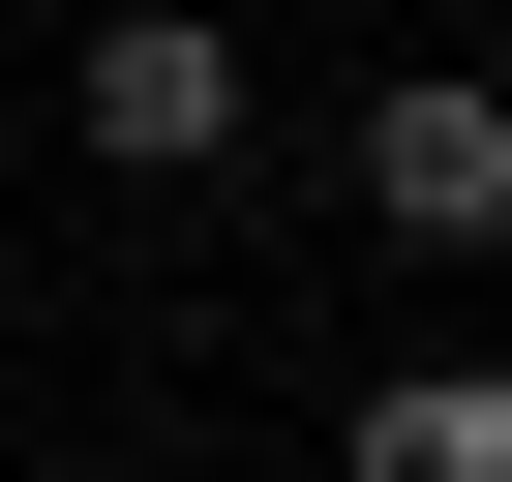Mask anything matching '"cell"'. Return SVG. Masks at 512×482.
Instances as JSON below:
<instances>
[{
	"label": "cell",
	"instance_id": "obj_1",
	"mask_svg": "<svg viewBox=\"0 0 512 482\" xmlns=\"http://www.w3.org/2000/svg\"><path fill=\"white\" fill-rule=\"evenodd\" d=\"M61 121L121 181H241V121H272V61H241V0H121V31L61 61Z\"/></svg>",
	"mask_w": 512,
	"mask_h": 482
},
{
	"label": "cell",
	"instance_id": "obj_2",
	"mask_svg": "<svg viewBox=\"0 0 512 482\" xmlns=\"http://www.w3.org/2000/svg\"><path fill=\"white\" fill-rule=\"evenodd\" d=\"M362 211L482 272V241H512V61H392V91H362Z\"/></svg>",
	"mask_w": 512,
	"mask_h": 482
},
{
	"label": "cell",
	"instance_id": "obj_3",
	"mask_svg": "<svg viewBox=\"0 0 512 482\" xmlns=\"http://www.w3.org/2000/svg\"><path fill=\"white\" fill-rule=\"evenodd\" d=\"M362 482H512V332L482 362H392L362 392Z\"/></svg>",
	"mask_w": 512,
	"mask_h": 482
},
{
	"label": "cell",
	"instance_id": "obj_4",
	"mask_svg": "<svg viewBox=\"0 0 512 482\" xmlns=\"http://www.w3.org/2000/svg\"><path fill=\"white\" fill-rule=\"evenodd\" d=\"M482 272H512V241H482Z\"/></svg>",
	"mask_w": 512,
	"mask_h": 482
}]
</instances>
